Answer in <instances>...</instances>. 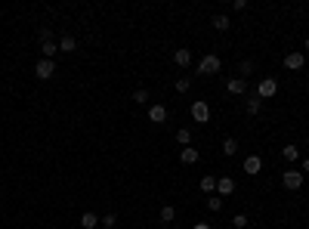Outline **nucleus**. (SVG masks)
Returning <instances> with one entry per match:
<instances>
[{
    "label": "nucleus",
    "instance_id": "nucleus-16",
    "mask_svg": "<svg viewBox=\"0 0 309 229\" xmlns=\"http://www.w3.org/2000/svg\"><path fill=\"white\" fill-rule=\"evenodd\" d=\"M189 143H192V130H189V127H179V130H176V146L186 149Z\"/></svg>",
    "mask_w": 309,
    "mask_h": 229
},
{
    "label": "nucleus",
    "instance_id": "nucleus-12",
    "mask_svg": "<svg viewBox=\"0 0 309 229\" xmlns=\"http://www.w3.org/2000/svg\"><path fill=\"white\" fill-rule=\"evenodd\" d=\"M173 62H176L179 68H189V65H192V50H183V47H179V50L173 53Z\"/></svg>",
    "mask_w": 309,
    "mask_h": 229
},
{
    "label": "nucleus",
    "instance_id": "nucleus-7",
    "mask_svg": "<svg viewBox=\"0 0 309 229\" xmlns=\"http://www.w3.org/2000/svg\"><path fill=\"white\" fill-rule=\"evenodd\" d=\"M232 192H235V180H232V177H216V195L229 198Z\"/></svg>",
    "mask_w": 309,
    "mask_h": 229
},
{
    "label": "nucleus",
    "instance_id": "nucleus-23",
    "mask_svg": "<svg viewBox=\"0 0 309 229\" xmlns=\"http://www.w3.org/2000/svg\"><path fill=\"white\" fill-rule=\"evenodd\" d=\"M207 210H213V214H216V210H223V198L216 195V192H213V195H207Z\"/></svg>",
    "mask_w": 309,
    "mask_h": 229
},
{
    "label": "nucleus",
    "instance_id": "nucleus-4",
    "mask_svg": "<svg viewBox=\"0 0 309 229\" xmlns=\"http://www.w3.org/2000/svg\"><path fill=\"white\" fill-rule=\"evenodd\" d=\"M275 93H278V81L275 78H263L257 84V99H272Z\"/></svg>",
    "mask_w": 309,
    "mask_h": 229
},
{
    "label": "nucleus",
    "instance_id": "nucleus-26",
    "mask_svg": "<svg viewBox=\"0 0 309 229\" xmlns=\"http://www.w3.org/2000/svg\"><path fill=\"white\" fill-rule=\"evenodd\" d=\"M232 226H235V229H247L250 223H247V217H244V214H235V217H232Z\"/></svg>",
    "mask_w": 309,
    "mask_h": 229
},
{
    "label": "nucleus",
    "instance_id": "nucleus-13",
    "mask_svg": "<svg viewBox=\"0 0 309 229\" xmlns=\"http://www.w3.org/2000/svg\"><path fill=\"white\" fill-rule=\"evenodd\" d=\"M99 226V217L93 214V210H84L81 214V229H96Z\"/></svg>",
    "mask_w": 309,
    "mask_h": 229
},
{
    "label": "nucleus",
    "instance_id": "nucleus-9",
    "mask_svg": "<svg viewBox=\"0 0 309 229\" xmlns=\"http://www.w3.org/2000/svg\"><path fill=\"white\" fill-rule=\"evenodd\" d=\"M241 167H244V173H250V177H257V173L263 170V158H260V155H247Z\"/></svg>",
    "mask_w": 309,
    "mask_h": 229
},
{
    "label": "nucleus",
    "instance_id": "nucleus-6",
    "mask_svg": "<svg viewBox=\"0 0 309 229\" xmlns=\"http://www.w3.org/2000/svg\"><path fill=\"white\" fill-rule=\"evenodd\" d=\"M303 65H306V53L303 50H290L284 56V68H290V72H300Z\"/></svg>",
    "mask_w": 309,
    "mask_h": 229
},
{
    "label": "nucleus",
    "instance_id": "nucleus-1",
    "mask_svg": "<svg viewBox=\"0 0 309 229\" xmlns=\"http://www.w3.org/2000/svg\"><path fill=\"white\" fill-rule=\"evenodd\" d=\"M220 68H223V62L216 53H207V56L198 59V75H220Z\"/></svg>",
    "mask_w": 309,
    "mask_h": 229
},
{
    "label": "nucleus",
    "instance_id": "nucleus-21",
    "mask_svg": "<svg viewBox=\"0 0 309 229\" xmlns=\"http://www.w3.org/2000/svg\"><path fill=\"white\" fill-rule=\"evenodd\" d=\"M173 220H176V207L164 204V207H161V223H173Z\"/></svg>",
    "mask_w": 309,
    "mask_h": 229
},
{
    "label": "nucleus",
    "instance_id": "nucleus-17",
    "mask_svg": "<svg viewBox=\"0 0 309 229\" xmlns=\"http://www.w3.org/2000/svg\"><path fill=\"white\" fill-rule=\"evenodd\" d=\"M235 152H238V139H235V136H226V139H223V155L232 158Z\"/></svg>",
    "mask_w": 309,
    "mask_h": 229
},
{
    "label": "nucleus",
    "instance_id": "nucleus-11",
    "mask_svg": "<svg viewBox=\"0 0 309 229\" xmlns=\"http://www.w3.org/2000/svg\"><path fill=\"white\" fill-rule=\"evenodd\" d=\"M198 158H201V152H198V149H192V146L179 149V161H183V164H198Z\"/></svg>",
    "mask_w": 309,
    "mask_h": 229
},
{
    "label": "nucleus",
    "instance_id": "nucleus-15",
    "mask_svg": "<svg viewBox=\"0 0 309 229\" xmlns=\"http://www.w3.org/2000/svg\"><path fill=\"white\" fill-rule=\"evenodd\" d=\"M41 53H44V59H53V62H56L59 44H56V41H47V44H41Z\"/></svg>",
    "mask_w": 309,
    "mask_h": 229
},
{
    "label": "nucleus",
    "instance_id": "nucleus-5",
    "mask_svg": "<svg viewBox=\"0 0 309 229\" xmlns=\"http://www.w3.org/2000/svg\"><path fill=\"white\" fill-rule=\"evenodd\" d=\"M53 75H56V62L53 59H41L38 65H34V78L38 81H50Z\"/></svg>",
    "mask_w": 309,
    "mask_h": 229
},
{
    "label": "nucleus",
    "instance_id": "nucleus-24",
    "mask_svg": "<svg viewBox=\"0 0 309 229\" xmlns=\"http://www.w3.org/2000/svg\"><path fill=\"white\" fill-rule=\"evenodd\" d=\"M244 109H247V115H260V109H263V99H257V96H253V99H247V105H244Z\"/></svg>",
    "mask_w": 309,
    "mask_h": 229
},
{
    "label": "nucleus",
    "instance_id": "nucleus-14",
    "mask_svg": "<svg viewBox=\"0 0 309 229\" xmlns=\"http://www.w3.org/2000/svg\"><path fill=\"white\" fill-rule=\"evenodd\" d=\"M201 192H204V195H213V192H216V177H213V173H204V177H201Z\"/></svg>",
    "mask_w": 309,
    "mask_h": 229
},
{
    "label": "nucleus",
    "instance_id": "nucleus-10",
    "mask_svg": "<svg viewBox=\"0 0 309 229\" xmlns=\"http://www.w3.org/2000/svg\"><path fill=\"white\" fill-rule=\"evenodd\" d=\"M226 90H229L232 96H241V93H247V78H229Z\"/></svg>",
    "mask_w": 309,
    "mask_h": 229
},
{
    "label": "nucleus",
    "instance_id": "nucleus-27",
    "mask_svg": "<svg viewBox=\"0 0 309 229\" xmlns=\"http://www.w3.org/2000/svg\"><path fill=\"white\" fill-rule=\"evenodd\" d=\"M99 223H102L105 229H115V226H118V217H115V214H105V217H102Z\"/></svg>",
    "mask_w": 309,
    "mask_h": 229
},
{
    "label": "nucleus",
    "instance_id": "nucleus-3",
    "mask_svg": "<svg viewBox=\"0 0 309 229\" xmlns=\"http://www.w3.org/2000/svg\"><path fill=\"white\" fill-rule=\"evenodd\" d=\"M281 183H284V189L297 192V189L303 186V170H297V167H287V170L281 173Z\"/></svg>",
    "mask_w": 309,
    "mask_h": 229
},
{
    "label": "nucleus",
    "instance_id": "nucleus-22",
    "mask_svg": "<svg viewBox=\"0 0 309 229\" xmlns=\"http://www.w3.org/2000/svg\"><path fill=\"white\" fill-rule=\"evenodd\" d=\"M133 102H136V105H149V90H145V87L133 90Z\"/></svg>",
    "mask_w": 309,
    "mask_h": 229
},
{
    "label": "nucleus",
    "instance_id": "nucleus-8",
    "mask_svg": "<svg viewBox=\"0 0 309 229\" xmlns=\"http://www.w3.org/2000/svg\"><path fill=\"white\" fill-rule=\"evenodd\" d=\"M149 121H152V124H164V121H167V109L161 102H152L149 105Z\"/></svg>",
    "mask_w": 309,
    "mask_h": 229
},
{
    "label": "nucleus",
    "instance_id": "nucleus-18",
    "mask_svg": "<svg viewBox=\"0 0 309 229\" xmlns=\"http://www.w3.org/2000/svg\"><path fill=\"white\" fill-rule=\"evenodd\" d=\"M78 50V41L71 38V34H65V38L59 41V53H75Z\"/></svg>",
    "mask_w": 309,
    "mask_h": 229
},
{
    "label": "nucleus",
    "instance_id": "nucleus-31",
    "mask_svg": "<svg viewBox=\"0 0 309 229\" xmlns=\"http://www.w3.org/2000/svg\"><path fill=\"white\" fill-rule=\"evenodd\" d=\"M303 47H306V50H303V53H309V38H306V44H303Z\"/></svg>",
    "mask_w": 309,
    "mask_h": 229
},
{
    "label": "nucleus",
    "instance_id": "nucleus-25",
    "mask_svg": "<svg viewBox=\"0 0 309 229\" xmlns=\"http://www.w3.org/2000/svg\"><path fill=\"white\" fill-rule=\"evenodd\" d=\"M189 90H192V78H186V75L176 78V93H189Z\"/></svg>",
    "mask_w": 309,
    "mask_h": 229
},
{
    "label": "nucleus",
    "instance_id": "nucleus-32",
    "mask_svg": "<svg viewBox=\"0 0 309 229\" xmlns=\"http://www.w3.org/2000/svg\"><path fill=\"white\" fill-rule=\"evenodd\" d=\"M247 229H253V226H247Z\"/></svg>",
    "mask_w": 309,
    "mask_h": 229
},
{
    "label": "nucleus",
    "instance_id": "nucleus-19",
    "mask_svg": "<svg viewBox=\"0 0 309 229\" xmlns=\"http://www.w3.org/2000/svg\"><path fill=\"white\" fill-rule=\"evenodd\" d=\"M210 25H213L216 31H229V28H232V22H229V16H223V13H220V16H213V22H210Z\"/></svg>",
    "mask_w": 309,
    "mask_h": 229
},
{
    "label": "nucleus",
    "instance_id": "nucleus-30",
    "mask_svg": "<svg viewBox=\"0 0 309 229\" xmlns=\"http://www.w3.org/2000/svg\"><path fill=\"white\" fill-rule=\"evenodd\" d=\"M303 173H309V158H303Z\"/></svg>",
    "mask_w": 309,
    "mask_h": 229
},
{
    "label": "nucleus",
    "instance_id": "nucleus-20",
    "mask_svg": "<svg viewBox=\"0 0 309 229\" xmlns=\"http://www.w3.org/2000/svg\"><path fill=\"white\" fill-rule=\"evenodd\" d=\"M281 155H284V161H297V158H300V146L290 143V146H284V149H281Z\"/></svg>",
    "mask_w": 309,
    "mask_h": 229
},
{
    "label": "nucleus",
    "instance_id": "nucleus-2",
    "mask_svg": "<svg viewBox=\"0 0 309 229\" xmlns=\"http://www.w3.org/2000/svg\"><path fill=\"white\" fill-rule=\"evenodd\" d=\"M189 112H192V121H195V124H207V121H210V105H207L204 99H195Z\"/></svg>",
    "mask_w": 309,
    "mask_h": 229
},
{
    "label": "nucleus",
    "instance_id": "nucleus-28",
    "mask_svg": "<svg viewBox=\"0 0 309 229\" xmlns=\"http://www.w3.org/2000/svg\"><path fill=\"white\" fill-rule=\"evenodd\" d=\"M47 41H53V31H50V28H41V44H47Z\"/></svg>",
    "mask_w": 309,
    "mask_h": 229
},
{
    "label": "nucleus",
    "instance_id": "nucleus-29",
    "mask_svg": "<svg viewBox=\"0 0 309 229\" xmlns=\"http://www.w3.org/2000/svg\"><path fill=\"white\" fill-rule=\"evenodd\" d=\"M192 229H210V223H195Z\"/></svg>",
    "mask_w": 309,
    "mask_h": 229
}]
</instances>
